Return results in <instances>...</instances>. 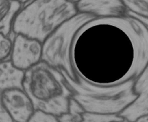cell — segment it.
Listing matches in <instances>:
<instances>
[{
	"mask_svg": "<svg viewBox=\"0 0 148 122\" xmlns=\"http://www.w3.org/2000/svg\"><path fill=\"white\" fill-rule=\"evenodd\" d=\"M42 42L17 34L13 38L10 60L16 67L25 71L41 61Z\"/></svg>",
	"mask_w": 148,
	"mask_h": 122,
	"instance_id": "5",
	"label": "cell"
},
{
	"mask_svg": "<svg viewBox=\"0 0 148 122\" xmlns=\"http://www.w3.org/2000/svg\"><path fill=\"white\" fill-rule=\"evenodd\" d=\"M77 13L75 4L67 0H31L16 14L10 36L20 34L43 43L61 24Z\"/></svg>",
	"mask_w": 148,
	"mask_h": 122,
	"instance_id": "3",
	"label": "cell"
},
{
	"mask_svg": "<svg viewBox=\"0 0 148 122\" xmlns=\"http://www.w3.org/2000/svg\"><path fill=\"white\" fill-rule=\"evenodd\" d=\"M119 32L77 34L71 53L77 75L114 79L121 83L136 79L148 64V27L131 15L117 17Z\"/></svg>",
	"mask_w": 148,
	"mask_h": 122,
	"instance_id": "1",
	"label": "cell"
},
{
	"mask_svg": "<svg viewBox=\"0 0 148 122\" xmlns=\"http://www.w3.org/2000/svg\"><path fill=\"white\" fill-rule=\"evenodd\" d=\"M13 1H17V2H19L22 5V7H24L25 4H27V3L30 2L31 0H13Z\"/></svg>",
	"mask_w": 148,
	"mask_h": 122,
	"instance_id": "20",
	"label": "cell"
},
{
	"mask_svg": "<svg viewBox=\"0 0 148 122\" xmlns=\"http://www.w3.org/2000/svg\"><path fill=\"white\" fill-rule=\"evenodd\" d=\"M0 99L14 122H28L35 109L23 88L4 90L0 95Z\"/></svg>",
	"mask_w": 148,
	"mask_h": 122,
	"instance_id": "7",
	"label": "cell"
},
{
	"mask_svg": "<svg viewBox=\"0 0 148 122\" xmlns=\"http://www.w3.org/2000/svg\"><path fill=\"white\" fill-rule=\"evenodd\" d=\"M12 44L13 37L0 33V63L10 60Z\"/></svg>",
	"mask_w": 148,
	"mask_h": 122,
	"instance_id": "14",
	"label": "cell"
},
{
	"mask_svg": "<svg viewBox=\"0 0 148 122\" xmlns=\"http://www.w3.org/2000/svg\"><path fill=\"white\" fill-rule=\"evenodd\" d=\"M116 122H148V115L141 116V117L137 119V120L134 121H128L123 120L121 121H116Z\"/></svg>",
	"mask_w": 148,
	"mask_h": 122,
	"instance_id": "19",
	"label": "cell"
},
{
	"mask_svg": "<svg viewBox=\"0 0 148 122\" xmlns=\"http://www.w3.org/2000/svg\"><path fill=\"white\" fill-rule=\"evenodd\" d=\"M23 88L30 98L35 110L60 116L68 113L72 92L59 70L44 62L25 71Z\"/></svg>",
	"mask_w": 148,
	"mask_h": 122,
	"instance_id": "2",
	"label": "cell"
},
{
	"mask_svg": "<svg viewBox=\"0 0 148 122\" xmlns=\"http://www.w3.org/2000/svg\"><path fill=\"white\" fill-rule=\"evenodd\" d=\"M128 12L148 18V0H122Z\"/></svg>",
	"mask_w": 148,
	"mask_h": 122,
	"instance_id": "13",
	"label": "cell"
},
{
	"mask_svg": "<svg viewBox=\"0 0 148 122\" xmlns=\"http://www.w3.org/2000/svg\"><path fill=\"white\" fill-rule=\"evenodd\" d=\"M124 120L119 114L84 112L80 122H116Z\"/></svg>",
	"mask_w": 148,
	"mask_h": 122,
	"instance_id": "12",
	"label": "cell"
},
{
	"mask_svg": "<svg viewBox=\"0 0 148 122\" xmlns=\"http://www.w3.org/2000/svg\"><path fill=\"white\" fill-rule=\"evenodd\" d=\"M22 5L13 0H0V33L6 36L12 34V25Z\"/></svg>",
	"mask_w": 148,
	"mask_h": 122,
	"instance_id": "11",
	"label": "cell"
},
{
	"mask_svg": "<svg viewBox=\"0 0 148 122\" xmlns=\"http://www.w3.org/2000/svg\"><path fill=\"white\" fill-rule=\"evenodd\" d=\"M133 90L137 95V98L119 114L128 121L148 115V64L134 80Z\"/></svg>",
	"mask_w": 148,
	"mask_h": 122,
	"instance_id": "8",
	"label": "cell"
},
{
	"mask_svg": "<svg viewBox=\"0 0 148 122\" xmlns=\"http://www.w3.org/2000/svg\"><path fill=\"white\" fill-rule=\"evenodd\" d=\"M75 6L78 13L89 14L97 18L121 17L128 12L122 0H79Z\"/></svg>",
	"mask_w": 148,
	"mask_h": 122,
	"instance_id": "9",
	"label": "cell"
},
{
	"mask_svg": "<svg viewBox=\"0 0 148 122\" xmlns=\"http://www.w3.org/2000/svg\"><path fill=\"white\" fill-rule=\"evenodd\" d=\"M59 119L61 122H79V121L72 117V116L68 113H64V114L62 115V116H59Z\"/></svg>",
	"mask_w": 148,
	"mask_h": 122,
	"instance_id": "18",
	"label": "cell"
},
{
	"mask_svg": "<svg viewBox=\"0 0 148 122\" xmlns=\"http://www.w3.org/2000/svg\"><path fill=\"white\" fill-rule=\"evenodd\" d=\"M84 112H85V110L80 106V104L73 98H71L69 102L68 113H69L72 117L80 122L82 120V114Z\"/></svg>",
	"mask_w": 148,
	"mask_h": 122,
	"instance_id": "16",
	"label": "cell"
},
{
	"mask_svg": "<svg viewBox=\"0 0 148 122\" xmlns=\"http://www.w3.org/2000/svg\"><path fill=\"white\" fill-rule=\"evenodd\" d=\"M72 97L86 112L119 114L137 98V95L132 89L118 96L107 98L95 99L78 94H73Z\"/></svg>",
	"mask_w": 148,
	"mask_h": 122,
	"instance_id": "6",
	"label": "cell"
},
{
	"mask_svg": "<svg viewBox=\"0 0 148 122\" xmlns=\"http://www.w3.org/2000/svg\"><path fill=\"white\" fill-rule=\"evenodd\" d=\"M0 122H14L0 99Z\"/></svg>",
	"mask_w": 148,
	"mask_h": 122,
	"instance_id": "17",
	"label": "cell"
},
{
	"mask_svg": "<svg viewBox=\"0 0 148 122\" xmlns=\"http://www.w3.org/2000/svg\"><path fill=\"white\" fill-rule=\"evenodd\" d=\"M28 122H61L59 117L43 111L35 110Z\"/></svg>",
	"mask_w": 148,
	"mask_h": 122,
	"instance_id": "15",
	"label": "cell"
},
{
	"mask_svg": "<svg viewBox=\"0 0 148 122\" xmlns=\"http://www.w3.org/2000/svg\"><path fill=\"white\" fill-rule=\"evenodd\" d=\"M25 71L16 67L11 60L0 63V95L12 88H23Z\"/></svg>",
	"mask_w": 148,
	"mask_h": 122,
	"instance_id": "10",
	"label": "cell"
},
{
	"mask_svg": "<svg viewBox=\"0 0 148 122\" xmlns=\"http://www.w3.org/2000/svg\"><path fill=\"white\" fill-rule=\"evenodd\" d=\"M95 18L91 14L77 13L61 24L42 43L41 61L53 68L64 70L72 80H76L71 58L74 40L81 28Z\"/></svg>",
	"mask_w": 148,
	"mask_h": 122,
	"instance_id": "4",
	"label": "cell"
},
{
	"mask_svg": "<svg viewBox=\"0 0 148 122\" xmlns=\"http://www.w3.org/2000/svg\"><path fill=\"white\" fill-rule=\"evenodd\" d=\"M67 1H70V2H72V3H74V4H76V3L79 0H67Z\"/></svg>",
	"mask_w": 148,
	"mask_h": 122,
	"instance_id": "21",
	"label": "cell"
}]
</instances>
